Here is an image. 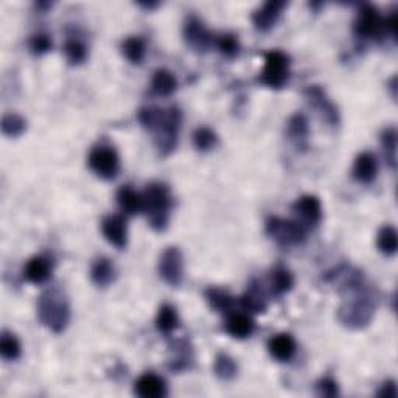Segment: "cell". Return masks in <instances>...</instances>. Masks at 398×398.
<instances>
[{
    "label": "cell",
    "mask_w": 398,
    "mask_h": 398,
    "mask_svg": "<svg viewBox=\"0 0 398 398\" xmlns=\"http://www.w3.org/2000/svg\"><path fill=\"white\" fill-rule=\"evenodd\" d=\"M28 47L33 55L41 56V55L48 53L50 50H52L53 42L47 33H35V35H33L28 41Z\"/></svg>",
    "instance_id": "cell-38"
},
{
    "label": "cell",
    "mask_w": 398,
    "mask_h": 398,
    "mask_svg": "<svg viewBox=\"0 0 398 398\" xmlns=\"http://www.w3.org/2000/svg\"><path fill=\"white\" fill-rule=\"evenodd\" d=\"M64 55H66L67 61H69V64L80 66L86 61L88 48L81 41L69 39V41H66V44H64Z\"/></svg>",
    "instance_id": "cell-35"
},
{
    "label": "cell",
    "mask_w": 398,
    "mask_h": 398,
    "mask_svg": "<svg viewBox=\"0 0 398 398\" xmlns=\"http://www.w3.org/2000/svg\"><path fill=\"white\" fill-rule=\"evenodd\" d=\"M151 89L159 97H170L177 89L176 76L167 69H157L152 73Z\"/></svg>",
    "instance_id": "cell-26"
},
{
    "label": "cell",
    "mask_w": 398,
    "mask_h": 398,
    "mask_svg": "<svg viewBox=\"0 0 398 398\" xmlns=\"http://www.w3.org/2000/svg\"><path fill=\"white\" fill-rule=\"evenodd\" d=\"M377 395L378 397H386V398H395L398 395L395 381L389 379V381H386V383H383V386L379 387V391L377 392Z\"/></svg>",
    "instance_id": "cell-40"
},
{
    "label": "cell",
    "mask_w": 398,
    "mask_h": 398,
    "mask_svg": "<svg viewBox=\"0 0 398 398\" xmlns=\"http://www.w3.org/2000/svg\"><path fill=\"white\" fill-rule=\"evenodd\" d=\"M303 97L307 98V101L313 109H316L318 114L325 123L333 126V128L340 125V122H341L340 111H337L336 105L328 98L327 92L323 88L316 86V84L315 86H307L303 90Z\"/></svg>",
    "instance_id": "cell-10"
},
{
    "label": "cell",
    "mask_w": 398,
    "mask_h": 398,
    "mask_svg": "<svg viewBox=\"0 0 398 398\" xmlns=\"http://www.w3.org/2000/svg\"><path fill=\"white\" fill-rule=\"evenodd\" d=\"M215 375L223 381H231L239 374V366L232 357H229L227 353H219L215 358L214 364Z\"/></svg>",
    "instance_id": "cell-31"
},
{
    "label": "cell",
    "mask_w": 398,
    "mask_h": 398,
    "mask_svg": "<svg viewBox=\"0 0 398 398\" xmlns=\"http://www.w3.org/2000/svg\"><path fill=\"white\" fill-rule=\"evenodd\" d=\"M143 194V214L147 215L148 224L156 232H162L170 223L173 209V197L168 185L162 182H151L147 185Z\"/></svg>",
    "instance_id": "cell-3"
},
{
    "label": "cell",
    "mask_w": 398,
    "mask_h": 398,
    "mask_svg": "<svg viewBox=\"0 0 398 398\" xmlns=\"http://www.w3.org/2000/svg\"><path fill=\"white\" fill-rule=\"evenodd\" d=\"M36 310L39 323L56 335L63 333L70 323L69 300L58 288H52L39 295Z\"/></svg>",
    "instance_id": "cell-2"
},
{
    "label": "cell",
    "mask_w": 398,
    "mask_h": 398,
    "mask_svg": "<svg viewBox=\"0 0 398 398\" xmlns=\"http://www.w3.org/2000/svg\"><path fill=\"white\" fill-rule=\"evenodd\" d=\"M286 2H266L252 13V23L258 31H269L281 19Z\"/></svg>",
    "instance_id": "cell-15"
},
{
    "label": "cell",
    "mask_w": 398,
    "mask_h": 398,
    "mask_svg": "<svg viewBox=\"0 0 398 398\" xmlns=\"http://www.w3.org/2000/svg\"><path fill=\"white\" fill-rule=\"evenodd\" d=\"M101 232L105 239L117 249H125L128 244V226L122 215H109L101 221Z\"/></svg>",
    "instance_id": "cell-13"
},
{
    "label": "cell",
    "mask_w": 398,
    "mask_h": 398,
    "mask_svg": "<svg viewBox=\"0 0 398 398\" xmlns=\"http://www.w3.org/2000/svg\"><path fill=\"white\" fill-rule=\"evenodd\" d=\"M215 46L218 48V52L226 58H234L240 52V42L235 35H232V33H226V35L216 38Z\"/></svg>",
    "instance_id": "cell-37"
},
{
    "label": "cell",
    "mask_w": 398,
    "mask_h": 398,
    "mask_svg": "<svg viewBox=\"0 0 398 398\" xmlns=\"http://www.w3.org/2000/svg\"><path fill=\"white\" fill-rule=\"evenodd\" d=\"M182 125V112L177 106H172L165 109V115L160 122L159 128L156 130V145L162 156H168L174 151L177 145V137H179Z\"/></svg>",
    "instance_id": "cell-6"
},
{
    "label": "cell",
    "mask_w": 398,
    "mask_h": 398,
    "mask_svg": "<svg viewBox=\"0 0 398 398\" xmlns=\"http://www.w3.org/2000/svg\"><path fill=\"white\" fill-rule=\"evenodd\" d=\"M177 327H179V316H177L176 308L168 303L162 305L156 316V328L159 333L172 335Z\"/></svg>",
    "instance_id": "cell-28"
},
{
    "label": "cell",
    "mask_w": 398,
    "mask_h": 398,
    "mask_svg": "<svg viewBox=\"0 0 398 398\" xmlns=\"http://www.w3.org/2000/svg\"><path fill=\"white\" fill-rule=\"evenodd\" d=\"M88 165L92 172L105 181H111L120 172V159L112 147L98 145L92 148L88 157Z\"/></svg>",
    "instance_id": "cell-7"
},
{
    "label": "cell",
    "mask_w": 398,
    "mask_h": 398,
    "mask_svg": "<svg viewBox=\"0 0 398 398\" xmlns=\"http://www.w3.org/2000/svg\"><path fill=\"white\" fill-rule=\"evenodd\" d=\"M164 115H165V109L156 108V106H145L139 109L137 120L143 130H147L150 132H156L160 122H162Z\"/></svg>",
    "instance_id": "cell-30"
},
{
    "label": "cell",
    "mask_w": 398,
    "mask_h": 398,
    "mask_svg": "<svg viewBox=\"0 0 398 398\" xmlns=\"http://www.w3.org/2000/svg\"><path fill=\"white\" fill-rule=\"evenodd\" d=\"M347 293L350 294V298H347L341 303L340 310H337V319H340V323L347 328L353 330L367 327L375 315V295L372 294L366 283Z\"/></svg>",
    "instance_id": "cell-1"
},
{
    "label": "cell",
    "mask_w": 398,
    "mask_h": 398,
    "mask_svg": "<svg viewBox=\"0 0 398 398\" xmlns=\"http://www.w3.org/2000/svg\"><path fill=\"white\" fill-rule=\"evenodd\" d=\"M134 394L142 398H162L167 395V383L156 374H143L135 379Z\"/></svg>",
    "instance_id": "cell-16"
},
{
    "label": "cell",
    "mask_w": 398,
    "mask_h": 398,
    "mask_svg": "<svg viewBox=\"0 0 398 398\" xmlns=\"http://www.w3.org/2000/svg\"><path fill=\"white\" fill-rule=\"evenodd\" d=\"M206 300L210 305V308H214L216 313H231L235 298L224 288L210 286L206 290Z\"/></svg>",
    "instance_id": "cell-25"
},
{
    "label": "cell",
    "mask_w": 398,
    "mask_h": 398,
    "mask_svg": "<svg viewBox=\"0 0 398 398\" xmlns=\"http://www.w3.org/2000/svg\"><path fill=\"white\" fill-rule=\"evenodd\" d=\"M184 39L192 50L198 53H204L215 44V36L206 28V25L197 16H189L184 23Z\"/></svg>",
    "instance_id": "cell-11"
},
{
    "label": "cell",
    "mask_w": 398,
    "mask_h": 398,
    "mask_svg": "<svg viewBox=\"0 0 398 398\" xmlns=\"http://www.w3.org/2000/svg\"><path fill=\"white\" fill-rule=\"evenodd\" d=\"M193 145L201 152L210 151L218 145V135L207 126H201V128L193 132Z\"/></svg>",
    "instance_id": "cell-34"
},
{
    "label": "cell",
    "mask_w": 398,
    "mask_h": 398,
    "mask_svg": "<svg viewBox=\"0 0 398 398\" xmlns=\"http://www.w3.org/2000/svg\"><path fill=\"white\" fill-rule=\"evenodd\" d=\"M22 353V345L16 335L10 332H4L0 336V355L6 361H16Z\"/></svg>",
    "instance_id": "cell-32"
},
{
    "label": "cell",
    "mask_w": 398,
    "mask_h": 398,
    "mask_svg": "<svg viewBox=\"0 0 398 398\" xmlns=\"http://www.w3.org/2000/svg\"><path fill=\"white\" fill-rule=\"evenodd\" d=\"M353 31L358 39H378L384 33V19L374 5L366 4L360 8L357 19L353 23Z\"/></svg>",
    "instance_id": "cell-8"
},
{
    "label": "cell",
    "mask_w": 398,
    "mask_h": 398,
    "mask_svg": "<svg viewBox=\"0 0 398 398\" xmlns=\"http://www.w3.org/2000/svg\"><path fill=\"white\" fill-rule=\"evenodd\" d=\"M286 137L293 145L298 148V151H305L308 148V137H310V123L307 115L294 114L286 122Z\"/></svg>",
    "instance_id": "cell-14"
},
{
    "label": "cell",
    "mask_w": 398,
    "mask_h": 398,
    "mask_svg": "<svg viewBox=\"0 0 398 398\" xmlns=\"http://www.w3.org/2000/svg\"><path fill=\"white\" fill-rule=\"evenodd\" d=\"M27 131V120L19 114H6L2 118V132L8 137H19Z\"/></svg>",
    "instance_id": "cell-36"
},
{
    "label": "cell",
    "mask_w": 398,
    "mask_h": 398,
    "mask_svg": "<svg viewBox=\"0 0 398 398\" xmlns=\"http://www.w3.org/2000/svg\"><path fill=\"white\" fill-rule=\"evenodd\" d=\"M316 392L320 397L333 398V397L340 395V386H337V383H336L333 378L325 377V378L320 379L319 383L316 384Z\"/></svg>",
    "instance_id": "cell-39"
},
{
    "label": "cell",
    "mask_w": 398,
    "mask_h": 398,
    "mask_svg": "<svg viewBox=\"0 0 398 398\" xmlns=\"http://www.w3.org/2000/svg\"><path fill=\"white\" fill-rule=\"evenodd\" d=\"M240 305L246 311L256 313V315L266 313V308H268L266 291L261 288V283H258L257 281H252L248 286L246 293H244L240 298Z\"/></svg>",
    "instance_id": "cell-20"
},
{
    "label": "cell",
    "mask_w": 398,
    "mask_h": 398,
    "mask_svg": "<svg viewBox=\"0 0 398 398\" xmlns=\"http://www.w3.org/2000/svg\"><path fill=\"white\" fill-rule=\"evenodd\" d=\"M381 147H383L384 159L387 165L395 170L397 168V131L395 128H386L381 132Z\"/></svg>",
    "instance_id": "cell-33"
},
{
    "label": "cell",
    "mask_w": 398,
    "mask_h": 398,
    "mask_svg": "<svg viewBox=\"0 0 398 398\" xmlns=\"http://www.w3.org/2000/svg\"><path fill=\"white\" fill-rule=\"evenodd\" d=\"M90 278L97 286L106 288L115 281V266L109 258H97L90 268Z\"/></svg>",
    "instance_id": "cell-23"
},
{
    "label": "cell",
    "mask_w": 398,
    "mask_h": 398,
    "mask_svg": "<svg viewBox=\"0 0 398 398\" xmlns=\"http://www.w3.org/2000/svg\"><path fill=\"white\" fill-rule=\"evenodd\" d=\"M291 209L294 215L298 216L295 219L307 229L316 227L323 219V204L315 194H303V197L295 199Z\"/></svg>",
    "instance_id": "cell-12"
},
{
    "label": "cell",
    "mask_w": 398,
    "mask_h": 398,
    "mask_svg": "<svg viewBox=\"0 0 398 398\" xmlns=\"http://www.w3.org/2000/svg\"><path fill=\"white\" fill-rule=\"evenodd\" d=\"M352 174L355 179L361 184H370L377 179L378 174V162L377 157L372 152L366 151L355 159Z\"/></svg>",
    "instance_id": "cell-19"
},
{
    "label": "cell",
    "mask_w": 398,
    "mask_h": 398,
    "mask_svg": "<svg viewBox=\"0 0 398 398\" xmlns=\"http://www.w3.org/2000/svg\"><path fill=\"white\" fill-rule=\"evenodd\" d=\"M117 204L125 215H137L143 211V194L131 185H122L117 192Z\"/></svg>",
    "instance_id": "cell-22"
},
{
    "label": "cell",
    "mask_w": 398,
    "mask_h": 398,
    "mask_svg": "<svg viewBox=\"0 0 398 398\" xmlns=\"http://www.w3.org/2000/svg\"><path fill=\"white\" fill-rule=\"evenodd\" d=\"M290 56L282 50L265 53V66L258 75V83L269 89H283L290 81Z\"/></svg>",
    "instance_id": "cell-5"
},
{
    "label": "cell",
    "mask_w": 398,
    "mask_h": 398,
    "mask_svg": "<svg viewBox=\"0 0 398 398\" xmlns=\"http://www.w3.org/2000/svg\"><path fill=\"white\" fill-rule=\"evenodd\" d=\"M265 231L273 241L281 248L299 246L307 240L308 229L298 219H285L278 216H271L266 219Z\"/></svg>",
    "instance_id": "cell-4"
},
{
    "label": "cell",
    "mask_w": 398,
    "mask_h": 398,
    "mask_svg": "<svg viewBox=\"0 0 398 398\" xmlns=\"http://www.w3.org/2000/svg\"><path fill=\"white\" fill-rule=\"evenodd\" d=\"M294 286L293 274L283 266H277L269 274V293L273 295H283Z\"/></svg>",
    "instance_id": "cell-24"
},
{
    "label": "cell",
    "mask_w": 398,
    "mask_h": 398,
    "mask_svg": "<svg viewBox=\"0 0 398 398\" xmlns=\"http://www.w3.org/2000/svg\"><path fill=\"white\" fill-rule=\"evenodd\" d=\"M377 248L383 256H395L398 249V239L394 226H383L379 229L377 235Z\"/></svg>",
    "instance_id": "cell-29"
},
{
    "label": "cell",
    "mask_w": 398,
    "mask_h": 398,
    "mask_svg": "<svg viewBox=\"0 0 398 398\" xmlns=\"http://www.w3.org/2000/svg\"><path fill=\"white\" fill-rule=\"evenodd\" d=\"M53 266L52 261L47 257L36 256L27 261V265L23 266V277L25 281L35 285L46 283L50 277H52Z\"/></svg>",
    "instance_id": "cell-18"
},
{
    "label": "cell",
    "mask_w": 398,
    "mask_h": 398,
    "mask_svg": "<svg viewBox=\"0 0 398 398\" xmlns=\"http://www.w3.org/2000/svg\"><path fill=\"white\" fill-rule=\"evenodd\" d=\"M139 5L143 6V8H148V10H152V8L159 6V4H139Z\"/></svg>",
    "instance_id": "cell-41"
},
{
    "label": "cell",
    "mask_w": 398,
    "mask_h": 398,
    "mask_svg": "<svg viewBox=\"0 0 398 398\" xmlns=\"http://www.w3.org/2000/svg\"><path fill=\"white\" fill-rule=\"evenodd\" d=\"M268 352L274 360L288 362L294 358L295 352H298V344L290 333H278L269 340Z\"/></svg>",
    "instance_id": "cell-17"
},
{
    "label": "cell",
    "mask_w": 398,
    "mask_h": 398,
    "mask_svg": "<svg viewBox=\"0 0 398 398\" xmlns=\"http://www.w3.org/2000/svg\"><path fill=\"white\" fill-rule=\"evenodd\" d=\"M157 271L160 278L170 286H179L184 281V256L177 246H168L160 253Z\"/></svg>",
    "instance_id": "cell-9"
},
{
    "label": "cell",
    "mask_w": 398,
    "mask_h": 398,
    "mask_svg": "<svg viewBox=\"0 0 398 398\" xmlns=\"http://www.w3.org/2000/svg\"><path fill=\"white\" fill-rule=\"evenodd\" d=\"M122 53L131 64H142L147 55V44L140 36H130L122 42Z\"/></svg>",
    "instance_id": "cell-27"
},
{
    "label": "cell",
    "mask_w": 398,
    "mask_h": 398,
    "mask_svg": "<svg viewBox=\"0 0 398 398\" xmlns=\"http://www.w3.org/2000/svg\"><path fill=\"white\" fill-rule=\"evenodd\" d=\"M253 330H256V323L246 313H231L226 320V332L236 340H246L253 333Z\"/></svg>",
    "instance_id": "cell-21"
}]
</instances>
